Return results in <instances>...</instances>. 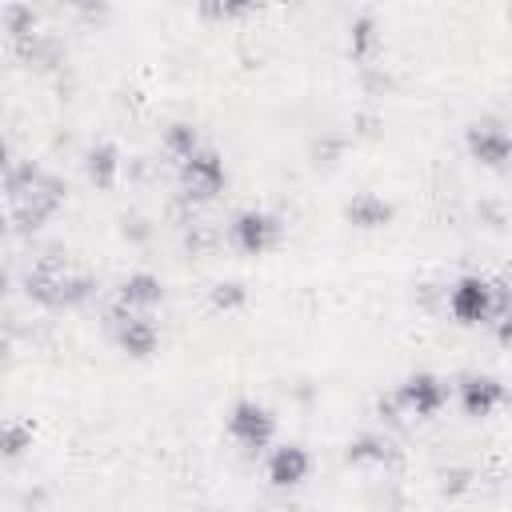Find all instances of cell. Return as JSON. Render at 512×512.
Segmentation results:
<instances>
[{"instance_id":"2","label":"cell","mask_w":512,"mask_h":512,"mask_svg":"<svg viewBox=\"0 0 512 512\" xmlns=\"http://www.w3.org/2000/svg\"><path fill=\"white\" fill-rule=\"evenodd\" d=\"M24 292H28V300H36L44 308H80L96 296V280L68 268L60 256L48 252L24 272Z\"/></svg>"},{"instance_id":"12","label":"cell","mask_w":512,"mask_h":512,"mask_svg":"<svg viewBox=\"0 0 512 512\" xmlns=\"http://www.w3.org/2000/svg\"><path fill=\"white\" fill-rule=\"evenodd\" d=\"M160 300H164V284L152 272H128L116 288V304H124L132 312H152Z\"/></svg>"},{"instance_id":"23","label":"cell","mask_w":512,"mask_h":512,"mask_svg":"<svg viewBox=\"0 0 512 512\" xmlns=\"http://www.w3.org/2000/svg\"><path fill=\"white\" fill-rule=\"evenodd\" d=\"M400 404H396V396H380V404H376V416L384 420V424H400Z\"/></svg>"},{"instance_id":"7","label":"cell","mask_w":512,"mask_h":512,"mask_svg":"<svg viewBox=\"0 0 512 512\" xmlns=\"http://www.w3.org/2000/svg\"><path fill=\"white\" fill-rule=\"evenodd\" d=\"M228 240H232V248H240V252H248V256H264V252L276 248V240H280V220H276L272 212L248 208V212L232 216Z\"/></svg>"},{"instance_id":"3","label":"cell","mask_w":512,"mask_h":512,"mask_svg":"<svg viewBox=\"0 0 512 512\" xmlns=\"http://www.w3.org/2000/svg\"><path fill=\"white\" fill-rule=\"evenodd\" d=\"M176 180H180V196L188 204H208L224 192L228 184V168H224V156L212 148V144H200L192 148L184 160H176Z\"/></svg>"},{"instance_id":"13","label":"cell","mask_w":512,"mask_h":512,"mask_svg":"<svg viewBox=\"0 0 512 512\" xmlns=\"http://www.w3.org/2000/svg\"><path fill=\"white\" fill-rule=\"evenodd\" d=\"M120 168H124L120 148L108 144V140H100V144H92V148L84 152V176H88V184H96L100 192H108V188L120 180Z\"/></svg>"},{"instance_id":"15","label":"cell","mask_w":512,"mask_h":512,"mask_svg":"<svg viewBox=\"0 0 512 512\" xmlns=\"http://www.w3.org/2000/svg\"><path fill=\"white\" fill-rule=\"evenodd\" d=\"M344 460H348V464H360V468H380V464H392V460H396V448H392L388 436H380V432H364V436L348 440Z\"/></svg>"},{"instance_id":"10","label":"cell","mask_w":512,"mask_h":512,"mask_svg":"<svg viewBox=\"0 0 512 512\" xmlns=\"http://www.w3.org/2000/svg\"><path fill=\"white\" fill-rule=\"evenodd\" d=\"M456 396H460L464 416L484 420V416H492L504 404V384L496 376H488V372H468V376H460Z\"/></svg>"},{"instance_id":"19","label":"cell","mask_w":512,"mask_h":512,"mask_svg":"<svg viewBox=\"0 0 512 512\" xmlns=\"http://www.w3.org/2000/svg\"><path fill=\"white\" fill-rule=\"evenodd\" d=\"M264 0H196L204 20H240L248 12H256Z\"/></svg>"},{"instance_id":"8","label":"cell","mask_w":512,"mask_h":512,"mask_svg":"<svg viewBox=\"0 0 512 512\" xmlns=\"http://www.w3.org/2000/svg\"><path fill=\"white\" fill-rule=\"evenodd\" d=\"M464 144H468L472 160L484 164V168H504L508 164V152H512V140H508V128H504L500 116H484V120L468 124Z\"/></svg>"},{"instance_id":"22","label":"cell","mask_w":512,"mask_h":512,"mask_svg":"<svg viewBox=\"0 0 512 512\" xmlns=\"http://www.w3.org/2000/svg\"><path fill=\"white\" fill-rule=\"evenodd\" d=\"M28 448H32L28 424H20V420H0V456L16 460V456H24Z\"/></svg>"},{"instance_id":"16","label":"cell","mask_w":512,"mask_h":512,"mask_svg":"<svg viewBox=\"0 0 512 512\" xmlns=\"http://www.w3.org/2000/svg\"><path fill=\"white\" fill-rule=\"evenodd\" d=\"M376 52H380V28H376V20H372L368 12H360V16L348 24V56L364 68V64H372Z\"/></svg>"},{"instance_id":"21","label":"cell","mask_w":512,"mask_h":512,"mask_svg":"<svg viewBox=\"0 0 512 512\" xmlns=\"http://www.w3.org/2000/svg\"><path fill=\"white\" fill-rule=\"evenodd\" d=\"M208 304H212L216 312H236V308L248 304V288H244L240 280H220V284L208 288Z\"/></svg>"},{"instance_id":"27","label":"cell","mask_w":512,"mask_h":512,"mask_svg":"<svg viewBox=\"0 0 512 512\" xmlns=\"http://www.w3.org/2000/svg\"><path fill=\"white\" fill-rule=\"evenodd\" d=\"M4 232H8V216L0 212V240H4Z\"/></svg>"},{"instance_id":"5","label":"cell","mask_w":512,"mask_h":512,"mask_svg":"<svg viewBox=\"0 0 512 512\" xmlns=\"http://www.w3.org/2000/svg\"><path fill=\"white\" fill-rule=\"evenodd\" d=\"M104 324H108L112 340L120 344V352H128L132 360H148V356L156 352V344H160V332H156V324L148 320V312H132V308L116 304V300L108 304Z\"/></svg>"},{"instance_id":"14","label":"cell","mask_w":512,"mask_h":512,"mask_svg":"<svg viewBox=\"0 0 512 512\" xmlns=\"http://www.w3.org/2000/svg\"><path fill=\"white\" fill-rule=\"evenodd\" d=\"M344 220H348L352 228L376 232V228H384V224L392 220V204H388L384 196H376V192H360V196H352V200L344 204Z\"/></svg>"},{"instance_id":"18","label":"cell","mask_w":512,"mask_h":512,"mask_svg":"<svg viewBox=\"0 0 512 512\" xmlns=\"http://www.w3.org/2000/svg\"><path fill=\"white\" fill-rule=\"evenodd\" d=\"M0 24H4V32H8V40L16 44V40H24V36H32L36 32V8L32 4H24V0H12L4 12H0Z\"/></svg>"},{"instance_id":"26","label":"cell","mask_w":512,"mask_h":512,"mask_svg":"<svg viewBox=\"0 0 512 512\" xmlns=\"http://www.w3.org/2000/svg\"><path fill=\"white\" fill-rule=\"evenodd\" d=\"M8 288H12V280H8V272H4V268H0V300H4V296H8Z\"/></svg>"},{"instance_id":"4","label":"cell","mask_w":512,"mask_h":512,"mask_svg":"<svg viewBox=\"0 0 512 512\" xmlns=\"http://www.w3.org/2000/svg\"><path fill=\"white\" fill-rule=\"evenodd\" d=\"M500 292H508L504 280L460 276V280L448 288V312H452V320H460V324H488V316H492Z\"/></svg>"},{"instance_id":"25","label":"cell","mask_w":512,"mask_h":512,"mask_svg":"<svg viewBox=\"0 0 512 512\" xmlns=\"http://www.w3.org/2000/svg\"><path fill=\"white\" fill-rule=\"evenodd\" d=\"M8 360H12V340H8L4 332H0V368H4Z\"/></svg>"},{"instance_id":"6","label":"cell","mask_w":512,"mask_h":512,"mask_svg":"<svg viewBox=\"0 0 512 512\" xmlns=\"http://www.w3.org/2000/svg\"><path fill=\"white\" fill-rule=\"evenodd\" d=\"M228 436L244 452H264L276 436V416L260 400H236L232 412H228Z\"/></svg>"},{"instance_id":"9","label":"cell","mask_w":512,"mask_h":512,"mask_svg":"<svg viewBox=\"0 0 512 512\" xmlns=\"http://www.w3.org/2000/svg\"><path fill=\"white\" fill-rule=\"evenodd\" d=\"M392 396L408 416H436L448 404V384L432 372H412V376H404V384Z\"/></svg>"},{"instance_id":"20","label":"cell","mask_w":512,"mask_h":512,"mask_svg":"<svg viewBox=\"0 0 512 512\" xmlns=\"http://www.w3.org/2000/svg\"><path fill=\"white\" fill-rule=\"evenodd\" d=\"M192 148H200V132H196L192 124L176 120V124H168V128H164V152H168L172 160H184Z\"/></svg>"},{"instance_id":"17","label":"cell","mask_w":512,"mask_h":512,"mask_svg":"<svg viewBox=\"0 0 512 512\" xmlns=\"http://www.w3.org/2000/svg\"><path fill=\"white\" fill-rule=\"evenodd\" d=\"M12 48H16L20 60H28V64H36V68H52V64H60V40L48 36V32H40V28H36L32 36L16 40Z\"/></svg>"},{"instance_id":"11","label":"cell","mask_w":512,"mask_h":512,"mask_svg":"<svg viewBox=\"0 0 512 512\" xmlns=\"http://www.w3.org/2000/svg\"><path fill=\"white\" fill-rule=\"evenodd\" d=\"M264 472H268V484H272V488H296V484L308 480L312 456H308L300 444H276V448L268 452Z\"/></svg>"},{"instance_id":"24","label":"cell","mask_w":512,"mask_h":512,"mask_svg":"<svg viewBox=\"0 0 512 512\" xmlns=\"http://www.w3.org/2000/svg\"><path fill=\"white\" fill-rule=\"evenodd\" d=\"M76 12H84V16H96V12H104V0H68Z\"/></svg>"},{"instance_id":"1","label":"cell","mask_w":512,"mask_h":512,"mask_svg":"<svg viewBox=\"0 0 512 512\" xmlns=\"http://www.w3.org/2000/svg\"><path fill=\"white\" fill-rule=\"evenodd\" d=\"M0 188H4V200H8V224L20 228V232L44 228L68 196L64 180L56 172L32 164V160L8 164V172L0 176Z\"/></svg>"}]
</instances>
